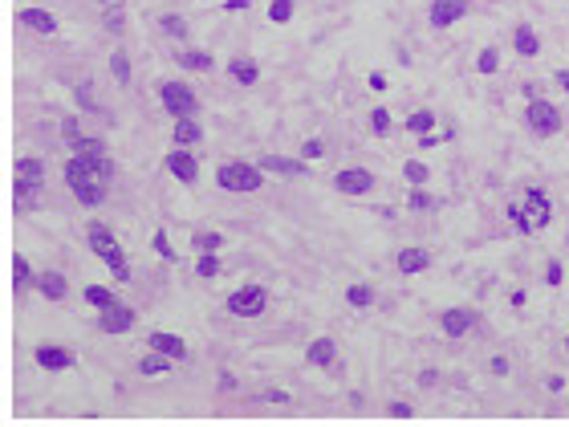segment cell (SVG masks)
I'll return each instance as SVG.
<instances>
[{
    "label": "cell",
    "mask_w": 569,
    "mask_h": 427,
    "mask_svg": "<svg viewBox=\"0 0 569 427\" xmlns=\"http://www.w3.org/2000/svg\"><path fill=\"white\" fill-rule=\"evenodd\" d=\"M492 370H496V375H508V358H492Z\"/></svg>",
    "instance_id": "obj_50"
},
{
    "label": "cell",
    "mask_w": 569,
    "mask_h": 427,
    "mask_svg": "<svg viewBox=\"0 0 569 427\" xmlns=\"http://www.w3.org/2000/svg\"><path fill=\"white\" fill-rule=\"evenodd\" d=\"M406 131L411 134H431L435 131V110H415V115H406Z\"/></svg>",
    "instance_id": "obj_25"
},
{
    "label": "cell",
    "mask_w": 569,
    "mask_h": 427,
    "mask_svg": "<svg viewBox=\"0 0 569 427\" xmlns=\"http://www.w3.org/2000/svg\"><path fill=\"white\" fill-rule=\"evenodd\" d=\"M411 208H415V212H431V208H435V199L427 196L423 187H415V192H411Z\"/></svg>",
    "instance_id": "obj_40"
},
{
    "label": "cell",
    "mask_w": 569,
    "mask_h": 427,
    "mask_svg": "<svg viewBox=\"0 0 569 427\" xmlns=\"http://www.w3.org/2000/svg\"><path fill=\"white\" fill-rule=\"evenodd\" d=\"M86 301L98 305V313H102V310H110V305H118V293L106 289V285H90V289H86Z\"/></svg>",
    "instance_id": "obj_26"
},
{
    "label": "cell",
    "mask_w": 569,
    "mask_h": 427,
    "mask_svg": "<svg viewBox=\"0 0 569 427\" xmlns=\"http://www.w3.org/2000/svg\"><path fill=\"white\" fill-rule=\"evenodd\" d=\"M159 102H163V110H167L171 118H195V110H199L195 90L192 86H183V82H163L159 86Z\"/></svg>",
    "instance_id": "obj_5"
},
{
    "label": "cell",
    "mask_w": 569,
    "mask_h": 427,
    "mask_svg": "<svg viewBox=\"0 0 569 427\" xmlns=\"http://www.w3.org/2000/svg\"><path fill=\"white\" fill-rule=\"evenodd\" d=\"M151 350H159V354H167V358H187V342L179 338V334H167V329H155L151 334Z\"/></svg>",
    "instance_id": "obj_17"
},
{
    "label": "cell",
    "mask_w": 569,
    "mask_h": 427,
    "mask_svg": "<svg viewBox=\"0 0 569 427\" xmlns=\"http://www.w3.org/2000/svg\"><path fill=\"white\" fill-rule=\"evenodd\" d=\"M301 151H305V159H317V155H322V139H309Z\"/></svg>",
    "instance_id": "obj_45"
},
{
    "label": "cell",
    "mask_w": 569,
    "mask_h": 427,
    "mask_svg": "<svg viewBox=\"0 0 569 427\" xmlns=\"http://www.w3.org/2000/svg\"><path fill=\"white\" fill-rule=\"evenodd\" d=\"M195 273H199V277H220V261H216V252H199Z\"/></svg>",
    "instance_id": "obj_35"
},
{
    "label": "cell",
    "mask_w": 569,
    "mask_h": 427,
    "mask_svg": "<svg viewBox=\"0 0 569 427\" xmlns=\"http://www.w3.org/2000/svg\"><path fill=\"white\" fill-rule=\"evenodd\" d=\"M565 350H569V338H565Z\"/></svg>",
    "instance_id": "obj_53"
},
{
    "label": "cell",
    "mask_w": 569,
    "mask_h": 427,
    "mask_svg": "<svg viewBox=\"0 0 569 427\" xmlns=\"http://www.w3.org/2000/svg\"><path fill=\"white\" fill-rule=\"evenodd\" d=\"M471 326H476V313L464 310V305H452V310L439 313V329H443L447 338H468Z\"/></svg>",
    "instance_id": "obj_9"
},
{
    "label": "cell",
    "mask_w": 569,
    "mask_h": 427,
    "mask_svg": "<svg viewBox=\"0 0 569 427\" xmlns=\"http://www.w3.org/2000/svg\"><path fill=\"white\" fill-rule=\"evenodd\" d=\"M468 13V0H435L431 4V29H447Z\"/></svg>",
    "instance_id": "obj_14"
},
{
    "label": "cell",
    "mask_w": 569,
    "mask_h": 427,
    "mask_svg": "<svg viewBox=\"0 0 569 427\" xmlns=\"http://www.w3.org/2000/svg\"><path fill=\"white\" fill-rule=\"evenodd\" d=\"M110 74H114V82H122V86L130 82V57H127L122 49H114V53H110Z\"/></svg>",
    "instance_id": "obj_30"
},
{
    "label": "cell",
    "mask_w": 569,
    "mask_h": 427,
    "mask_svg": "<svg viewBox=\"0 0 569 427\" xmlns=\"http://www.w3.org/2000/svg\"><path fill=\"white\" fill-rule=\"evenodd\" d=\"M98 4H110V0H98Z\"/></svg>",
    "instance_id": "obj_52"
},
{
    "label": "cell",
    "mask_w": 569,
    "mask_h": 427,
    "mask_svg": "<svg viewBox=\"0 0 569 427\" xmlns=\"http://www.w3.org/2000/svg\"><path fill=\"white\" fill-rule=\"evenodd\" d=\"M171 362H175V358H167V354H159V350H151L146 358H139V375L159 378V375H167V370H171Z\"/></svg>",
    "instance_id": "obj_24"
},
{
    "label": "cell",
    "mask_w": 569,
    "mask_h": 427,
    "mask_svg": "<svg viewBox=\"0 0 569 427\" xmlns=\"http://www.w3.org/2000/svg\"><path fill=\"white\" fill-rule=\"evenodd\" d=\"M390 415H394V419H406V415H411V407H406V403H390Z\"/></svg>",
    "instance_id": "obj_48"
},
{
    "label": "cell",
    "mask_w": 569,
    "mask_h": 427,
    "mask_svg": "<svg viewBox=\"0 0 569 427\" xmlns=\"http://www.w3.org/2000/svg\"><path fill=\"white\" fill-rule=\"evenodd\" d=\"M260 171H264V175L297 180V175H305V163H301V159H285V155H260Z\"/></svg>",
    "instance_id": "obj_15"
},
{
    "label": "cell",
    "mask_w": 569,
    "mask_h": 427,
    "mask_svg": "<svg viewBox=\"0 0 569 427\" xmlns=\"http://www.w3.org/2000/svg\"><path fill=\"white\" fill-rule=\"evenodd\" d=\"M86 236H90V248H94V257H102V261L110 264V273L118 281H130V264H127V257H122V248H118V240H114V232L106 228V224H90L86 228Z\"/></svg>",
    "instance_id": "obj_3"
},
{
    "label": "cell",
    "mask_w": 569,
    "mask_h": 427,
    "mask_svg": "<svg viewBox=\"0 0 569 427\" xmlns=\"http://www.w3.org/2000/svg\"><path fill=\"white\" fill-rule=\"evenodd\" d=\"M155 252H159L163 261H175V248L167 245V232H155Z\"/></svg>",
    "instance_id": "obj_41"
},
{
    "label": "cell",
    "mask_w": 569,
    "mask_h": 427,
    "mask_svg": "<svg viewBox=\"0 0 569 427\" xmlns=\"http://www.w3.org/2000/svg\"><path fill=\"white\" fill-rule=\"evenodd\" d=\"M557 82H561V90H569V69H561V74H557Z\"/></svg>",
    "instance_id": "obj_51"
},
{
    "label": "cell",
    "mask_w": 569,
    "mask_h": 427,
    "mask_svg": "<svg viewBox=\"0 0 569 427\" xmlns=\"http://www.w3.org/2000/svg\"><path fill=\"white\" fill-rule=\"evenodd\" d=\"M29 277H33L29 261H25V257L16 252V257H13V285H16V289H25V285H29Z\"/></svg>",
    "instance_id": "obj_34"
},
{
    "label": "cell",
    "mask_w": 569,
    "mask_h": 427,
    "mask_svg": "<svg viewBox=\"0 0 569 427\" xmlns=\"http://www.w3.org/2000/svg\"><path fill=\"white\" fill-rule=\"evenodd\" d=\"M264 305H269L264 285H240L228 293V313H236V317H257V313H264Z\"/></svg>",
    "instance_id": "obj_7"
},
{
    "label": "cell",
    "mask_w": 569,
    "mask_h": 427,
    "mask_svg": "<svg viewBox=\"0 0 569 427\" xmlns=\"http://www.w3.org/2000/svg\"><path fill=\"white\" fill-rule=\"evenodd\" d=\"M264 403H276V407H281V403H289V394H285V391H269V394H264Z\"/></svg>",
    "instance_id": "obj_47"
},
{
    "label": "cell",
    "mask_w": 569,
    "mask_h": 427,
    "mask_svg": "<svg viewBox=\"0 0 569 427\" xmlns=\"http://www.w3.org/2000/svg\"><path fill=\"white\" fill-rule=\"evenodd\" d=\"M98 326L106 329V334H127L130 326H134V310L130 305H110V310H102V317H98Z\"/></svg>",
    "instance_id": "obj_16"
},
{
    "label": "cell",
    "mask_w": 569,
    "mask_h": 427,
    "mask_svg": "<svg viewBox=\"0 0 569 427\" xmlns=\"http://www.w3.org/2000/svg\"><path fill=\"white\" fill-rule=\"evenodd\" d=\"M110 175H114V163L106 155H78L74 151V159L65 163V183H69V192H74V199L81 208H98L106 199Z\"/></svg>",
    "instance_id": "obj_1"
},
{
    "label": "cell",
    "mask_w": 569,
    "mask_h": 427,
    "mask_svg": "<svg viewBox=\"0 0 569 427\" xmlns=\"http://www.w3.org/2000/svg\"><path fill=\"white\" fill-rule=\"evenodd\" d=\"M41 196H45V183H41V180H13L16 212H33V208L41 204Z\"/></svg>",
    "instance_id": "obj_11"
},
{
    "label": "cell",
    "mask_w": 569,
    "mask_h": 427,
    "mask_svg": "<svg viewBox=\"0 0 569 427\" xmlns=\"http://www.w3.org/2000/svg\"><path fill=\"white\" fill-rule=\"evenodd\" d=\"M216 183H220L224 192H257L260 183H264V171H260V163L232 159V163H220V171H216Z\"/></svg>",
    "instance_id": "obj_4"
},
{
    "label": "cell",
    "mask_w": 569,
    "mask_h": 427,
    "mask_svg": "<svg viewBox=\"0 0 569 427\" xmlns=\"http://www.w3.org/2000/svg\"><path fill=\"white\" fill-rule=\"evenodd\" d=\"M305 362L309 366H334L338 362V346H334V338H313L305 350Z\"/></svg>",
    "instance_id": "obj_19"
},
{
    "label": "cell",
    "mask_w": 569,
    "mask_h": 427,
    "mask_svg": "<svg viewBox=\"0 0 569 427\" xmlns=\"http://www.w3.org/2000/svg\"><path fill=\"white\" fill-rule=\"evenodd\" d=\"M370 90H387V78H382V74H370Z\"/></svg>",
    "instance_id": "obj_49"
},
{
    "label": "cell",
    "mask_w": 569,
    "mask_h": 427,
    "mask_svg": "<svg viewBox=\"0 0 569 427\" xmlns=\"http://www.w3.org/2000/svg\"><path fill=\"white\" fill-rule=\"evenodd\" d=\"M524 122H529V131H533L536 139H553V134L561 131V110H557L553 102H545L541 94H536V98H529Z\"/></svg>",
    "instance_id": "obj_6"
},
{
    "label": "cell",
    "mask_w": 569,
    "mask_h": 427,
    "mask_svg": "<svg viewBox=\"0 0 569 427\" xmlns=\"http://www.w3.org/2000/svg\"><path fill=\"white\" fill-rule=\"evenodd\" d=\"M403 175H406L411 183H415V187H423V183L431 180V171H427V163H419V159H406V163H403Z\"/></svg>",
    "instance_id": "obj_32"
},
{
    "label": "cell",
    "mask_w": 569,
    "mask_h": 427,
    "mask_svg": "<svg viewBox=\"0 0 569 427\" xmlns=\"http://www.w3.org/2000/svg\"><path fill=\"white\" fill-rule=\"evenodd\" d=\"M252 0H224V13H244Z\"/></svg>",
    "instance_id": "obj_46"
},
{
    "label": "cell",
    "mask_w": 569,
    "mask_h": 427,
    "mask_svg": "<svg viewBox=\"0 0 569 427\" xmlns=\"http://www.w3.org/2000/svg\"><path fill=\"white\" fill-rule=\"evenodd\" d=\"M179 66L183 69H204V74H208L216 62H211V53H204V49H187V53H179Z\"/></svg>",
    "instance_id": "obj_27"
},
{
    "label": "cell",
    "mask_w": 569,
    "mask_h": 427,
    "mask_svg": "<svg viewBox=\"0 0 569 427\" xmlns=\"http://www.w3.org/2000/svg\"><path fill=\"white\" fill-rule=\"evenodd\" d=\"M199 139H204V127H199L195 118H175V127H171V143H175V147L192 151Z\"/></svg>",
    "instance_id": "obj_18"
},
{
    "label": "cell",
    "mask_w": 569,
    "mask_h": 427,
    "mask_svg": "<svg viewBox=\"0 0 569 427\" xmlns=\"http://www.w3.org/2000/svg\"><path fill=\"white\" fill-rule=\"evenodd\" d=\"M512 45H517L520 57H536V53H541V37H536L529 25H517V29H512Z\"/></svg>",
    "instance_id": "obj_23"
},
{
    "label": "cell",
    "mask_w": 569,
    "mask_h": 427,
    "mask_svg": "<svg viewBox=\"0 0 569 427\" xmlns=\"http://www.w3.org/2000/svg\"><path fill=\"white\" fill-rule=\"evenodd\" d=\"M394 269H399L403 277L427 273V269H431V252H427V248H399V257H394Z\"/></svg>",
    "instance_id": "obj_12"
},
{
    "label": "cell",
    "mask_w": 569,
    "mask_h": 427,
    "mask_svg": "<svg viewBox=\"0 0 569 427\" xmlns=\"http://www.w3.org/2000/svg\"><path fill=\"white\" fill-rule=\"evenodd\" d=\"M20 21H25L29 29H37L41 37L57 33V17H53V13H45V8H20Z\"/></svg>",
    "instance_id": "obj_22"
},
{
    "label": "cell",
    "mask_w": 569,
    "mask_h": 427,
    "mask_svg": "<svg viewBox=\"0 0 569 427\" xmlns=\"http://www.w3.org/2000/svg\"><path fill=\"white\" fill-rule=\"evenodd\" d=\"M508 220H512V224H517V232H524V236L541 232V228H545V224L553 220V204H549V196H545L541 187H529L520 204H508Z\"/></svg>",
    "instance_id": "obj_2"
},
{
    "label": "cell",
    "mask_w": 569,
    "mask_h": 427,
    "mask_svg": "<svg viewBox=\"0 0 569 427\" xmlns=\"http://www.w3.org/2000/svg\"><path fill=\"white\" fill-rule=\"evenodd\" d=\"M228 74H232V82L236 86H257L260 66L252 62V57H232V62H228Z\"/></svg>",
    "instance_id": "obj_20"
},
{
    "label": "cell",
    "mask_w": 569,
    "mask_h": 427,
    "mask_svg": "<svg viewBox=\"0 0 569 427\" xmlns=\"http://www.w3.org/2000/svg\"><path fill=\"white\" fill-rule=\"evenodd\" d=\"M370 127H374V134H390V115L382 110V106H374L370 110Z\"/></svg>",
    "instance_id": "obj_39"
},
{
    "label": "cell",
    "mask_w": 569,
    "mask_h": 427,
    "mask_svg": "<svg viewBox=\"0 0 569 427\" xmlns=\"http://www.w3.org/2000/svg\"><path fill=\"white\" fill-rule=\"evenodd\" d=\"M69 147L78 151V155H106L102 139H78V143H69Z\"/></svg>",
    "instance_id": "obj_38"
},
{
    "label": "cell",
    "mask_w": 569,
    "mask_h": 427,
    "mask_svg": "<svg viewBox=\"0 0 569 427\" xmlns=\"http://www.w3.org/2000/svg\"><path fill=\"white\" fill-rule=\"evenodd\" d=\"M159 25H163V33H171L175 41H187V21H183V17H175V13H167V17L159 21Z\"/></svg>",
    "instance_id": "obj_33"
},
{
    "label": "cell",
    "mask_w": 569,
    "mask_h": 427,
    "mask_svg": "<svg viewBox=\"0 0 569 427\" xmlns=\"http://www.w3.org/2000/svg\"><path fill=\"white\" fill-rule=\"evenodd\" d=\"M561 277H565V273H561V261L545 264V281H549V285H561Z\"/></svg>",
    "instance_id": "obj_43"
},
{
    "label": "cell",
    "mask_w": 569,
    "mask_h": 427,
    "mask_svg": "<svg viewBox=\"0 0 569 427\" xmlns=\"http://www.w3.org/2000/svg\"><path fill=\"white\" fill-rule=\"evenodd\" d=\"M269 17H273L276 25H285V21L293 17V0H273V4H269Z\"/></svg>",
    "instance_id": "obj_37"
},
{
    "label": "cell",
    "mask_w": 569,
    "mask_h": 427,
    "mask_svg": "<svg viewBox=\"0 0 569 427\" xmlns=\"http://www.w3.org/2000/svg\"><path fill=\"white\" fill-rule=\"evenodd\" d=\"M334 187H338L341 196H366V192L374 187V175L366 171V167H346V171L334 175Z\"/></svg>",
    "instance_id": "obj_8"
},
{
    "label": "cell",
    "mask_w": 569,
    "mask_h": 427,
    "mask_svg": "<svg viewBox=\"0 0 569 427\" xmlns=\"http://www.w3.org/2000/svg\"><path fill=\"white\" fill-rule=\"evenodd\" d=\"M106 25H110V33H122V25H127V21H122V8H110V21H106Z\"/></svg>",
    "instance_id": "obj_44"
},
{
    "label": "cell",
    "mask_w": 569,
    "mask_h": 427,
    "mask_svg": "<svg viewBox=\"0 0 569 427\" xmlns=\"http://www.w3.org/2000/svg\"><path fill=\"white\" fill-rule=\"evenodd\" d=\"M37 289H41V297H49V301H61V297L69 293V281H65L61 273H53V269H45V273L37 277Z\"/></svg>",
    "instance_id": "obj_21"
},
{
    "label": "cell",
    "mask_w": 569,
    "mask_h": 427,
    "mask_svg": "<svg viewBox=\"0 0 569 427\" xmlns=\"http://www.w3.org/2000/svg\"><path fill=\"white\" fill-rule=\"evenodd\" d=\"M33 358L41 370H69L74 366V350H61V346H37Z\"/></svg>",
    "instance_id": "obj_13"
},
{
    "label": "cell",
    "mask_w": 569,
    "mask_h": 427,
    "mask_svg": "<svg viewBox=\"0 0 569 427\" xmlns=\"http://www.w3.org/2000/svg\"><path fill=\"white\" fill-rule=\"evenodd\" d=\"M220 245H224L220 232H199V236H195V248H199V252H216Z\"/></svg>",
    "instance_id": "obj_36"
},
{
    "label": "cell",
    "mask_w": 569,
    "mask_h": 427,
    "mask_svg": "<svg viewBox=\"0 0 569 427\" xmlns=\"http://www.w3.org/2000/svg\"><path fill=\"white\" fill-rule=\"evenodd\" d=\"M346 301H350L354 310H366V305H374V289L370 285H350V289H346Z\"/></svg>",
    "instance_id": "obj_29"
},
{
    "label": "cell",
    "mask_w": 569,
    "mask_h": 427,
    "mask_svg": "<svg viewBox=\"0 0 569 427\" xmlns=\"http://www.w3.org/2000/svg\"><path fill=\"white\" fill-rule=\"evenodd\" d=\"M167 171H171L179 183H195L199 163H195V155L187 147H175V151H167Z\"/></svg>",
    "instance_id": "obj_10"
},
{
    "label": "cell",
    "mask_w": 569,
    "mask_h": 427,
    "mask_svg": "<svg viewBox=\"0 0 569 427\" xmlns=\"http://www.w3.org/2000/svg\"><path fill=\"white\" fill-rule=\"evenodd\" d=\"M16 180H41L45 183V163L41 159H16Z\"/></svg>",
    "instance_id": "obj_28"
},
{
    "label": "cell",
    "mask_w": 569,
    "mask_h": 427,
    "mask_svg": "<svg viewBox=\"0 0 569 427\" xmlns=\"http://www.w3.org/2000/svg\"><path fill=\"white\" fill-rule=\"evenodd\" d=\"M61 134H65V139H69V143H78V139H81V127H78V118H65V122H61Z\"/></svg>",
    "instance_id": "obj_42"
},
{
    "label": "cell",
    "mask_w": 569,
    "mask_h": 427,
    "mask_svg": "<svg viewBox=\"0 0 569 427\" xmlns=\"http://www.w3.org/2000/svg\"><path fill=\"white\" fill-rule=\"evenodd\" d=\"M476 69H480V74H496V69H500V53H496V45H484V49H480Z\"/></svg>",
    "instance_id": "obj_31"
}]
</instances>
